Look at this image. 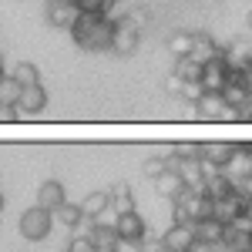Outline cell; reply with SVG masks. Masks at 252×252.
Returning <instances> with one entry per match:
<instances>
[{
	"instance_id": "cell-21",
	"label": "cell",
	"mask_w": 252,
	"mask_h": 252,
	"mask_svg": "<svg viewBox=\"0 0 252 252\" xmlns=\"http://www.w3.org/2000/svg\"><path fill=\"white\" fill-rule=\"evenodd\" d=\"M20 97V84L10 74H0V104H17Z\"/></svg>"
},
{
	"instance_id": "cell-8",
	"label": "cell",
	"mask_w": 252,
	"mask_h": 252,
	"mask_svg": "<svg viewBox=\"0 0 252 252\" xmlns=\"http://www.w3.org/2000/svg\"><path fill=\"white\" fill-rule=\"evenodd\" d=\"M74 20H78V7H74V0H47V24L71 31Z\"/></svg>"
},
{
	"instance_id": "cell-1",
	"label": "cell",
	"mask_w": 252,
	"mask_h": 252,
	"mask_svg": "<svg viewBox=\"0 0 252 252\" xmlns=\"http://www.w3.org/2000/svg\"><path fill=\"white\" fill-rule=\"evenodd\" d=\"M111 31L115 20L108 14H78V20L71 24V37L84 51H111Z\"/></svg>"
},
{
	"instance_id": "cell-28",
	"label": "cell",
	"mask_w": 252,
	"mask_h": 252,
	"mask_svg": "<svg viewBox=\"0 0 252 252\" xmlns=\"http://www.w3.org/2000/svg\"><path fill=\"white\" fill-rule=\"evenodd\" d=\"M97 252H115V249H97Z\"/></svg>"
},
{
	"instance_id": "cell-10",
	"label": "cell",
	"mask_w": 252,
	"mask_h": 252,
	"mask_svg": "<svg viewBox=\"0 0 252 252\" xmlns=\"http://www.w3.org/2000/svg\"><path fill=\"white\" fill-rule=\"evenodd\" d=\"M222 235H225V222H219L215 215L195 222V239H198L202 246H215V242H222Z\"/></svg>"
},
{
	"instance_id": "cell-27",
	"label": "cell",
	"mask_w": 252,
	"mask_h": 252,
	"mask_svg": "<svg viewBox=\"0 0 252 252\" xmlns=\"http://www.w3.org/2000/svg\"><path fill=\"white\" fill-rule=\"evenodd\" d=\"M155 252H175V249H165V246H158V249Z\"/></svg>"
},
{
	"instance_id": "cell-4",
	"label": "cell",
	"mask_w": 252,
	"mask_h": 252,
	"mask_svg": "<svg viewBox=\"0 0 252 252\" xmlns=\"http://www.w3.org/2000/svg\"><path fill=\"white\" fill-rule=\"evenodd\" d=\"M195 222H172V229L165 232L161 246L165 249H175V252H192L195 249Z\"/></svg>"
},
{
	"instance_id": "cell-31",
	"label": "cell",
	"mask_w": 252,
	"mask_h": 252,
	"mask_svg": "<svg viewBox=\"0 0 252 252\" xmlns=\"http://www.w3.org/2000/svg\"><path fill=\"white\" fill-rule=\"evenodd\" d=\"M111 3H121V0H111Z\"/></svg>"
},
{
	"instance_id": "cell-29",
	"label": "cell",
	"mask_w": 252,
	"mask_h": 252,
	"mask_svg": "<svg viewBox=\"0 0 252 252\" xmlns=\"http://www.w3.org/2000/svg\"><path fill=\"white\" fill-rule=\"evenodd\" d=\"M0 209H3V195H0Z\"/></svg>"
},
{
	"instance_id": "cell-24",
	"label": "cell",
	"mask_w": 252,
	"mask_h": 252,
	"mask_svg": "<svg viewBox=\"0 0 252 252\" xmlns=\"http://www.w3.org/2000/svg\"><path fill=\"white\" fill-rule=\"evenodd\" d=\"M67 252H97V246L91 242V235H81V239H74L67 246Z\"/></svg>"
},
{
	"instance_id": "cell-17",
	"label": "cell",
	"mask_w": 252,
	"mask_h": 252,
	"mask_svg": "<svg viewBox=\"0 0 252 252\" xmlns=\"http://www.w3.org/2000/svg\"><path fill=\"white\" fill-rule=\"evenodd\" d=\"M54 219H58L61 225H67V229H74L84 222V212H81V202L78 205H67V202H61L58 209H54Z\"/></svg>"
},
{
	"instance_id": "cell-26",
	"label": "cell",
	"mask_w": 252,
	"mask_h": 252,
	"mask_svg": "<svg viewBox=\"0 0 252 252\" xmlns=\"http://www.w3.org/2000/svg\"><path fill=\"white\" fill-rule=\"evenodd\" d=\"M246 67H249V71H252V54H249V58H246Z\"/></svg>"
},
{
	"instance_id": "cell-9",
	"label": "cell",
	"mask_w": 252,
	"mask_h": 252,
	"mask_svg": "<svg viewBox=\"0 0 252 252\" xmlns=\"http://www.w3.org/2000/svg\"><path fill=\"white\" fill-rule=\"evenodd\" d=\"M20 111L24 115H37V111H44L47 108V91H44V84H27V88H20V97H17Z\"/></svg>"
},
{
	"instance_id": "cell-15",
	"label": "cell",
	"mask_w": 252,
	"mask_h": 252,
	"mask_svg": "<svg viewBox=\"0 0 252 252\" xmlns=\"http://www.w3.org/2000/svg\"><path fill=\"white\" fill-rule=\"evenodd\" d=\"M192 58H198L202 64L209 58H219V47H215V40L205 34V31H198V34H192Z\"/></svg>"
},
{
	"instance_id": "cell-12",
	"label": "cell",
	"mask_w": 252,
	"mask_h": 252,
	"mask_svg": "<svg viewBox=\"0 0 252 252\" xmlns=\"http://www.w3.org/2000/svg\"><path fill=\"white\" fill-rule=\"evenodd\" d=\"M182 189H185V178L178 172H172V168H165L161 175H155V192L161 195V198H175Z\"/></svg>"
},
{
	"instance_id": "cell-3",
	"label": "cell",
	"mask_w": 252,
	"mask_h": 252,
	"mask_svg": "<svg viewBox=\"0 0 252 252\" xmlns=\"http://www.w3.org/2000/svg\"><path fill=\"white\" fill-rule=\"evenodd\" d=\"M51 225H54V212L44 209V205H31V209H24V215H20V222H17L20 235H24L27 242H40V239H47V235H51Z\"/></svg>"
},
{
	"instance_id": "cell-30",
	"label": "cell",
	"mask_w": 252,
	"mask_h": 252,
	"mask_svg": "<svg viewBox=\"0 0 252 252\" xmlns=\"http://www.w3.org/2000/svg\"><path fill=\"white\" fill-rule=\"evenodd\" d=\"M249 27H252V14H249Z\"/></svg>"
},
{
	"instance_id": "cell-14",
	"label": "cell",
	"mask_w": 252,
	"mask_h": 252,
	"mask_svg": "<svg viewBox=\"0 0 252 252\" xmlns=\"http://www.w3.org/2000/svg\"><path fill=\"white\" fill-rule=\"evenodd\" d=\"M202 67H205V64L189 54V58H178V64H175V74L185 81V84H198V81H202Z\"/></svg>"
},
{
	"instance_id": "cell-25",
	"label": "cell",
	"mask_w": 252,
	"mask_h": 252,
	"mask_svg": "<svg viewBox=\"0 0 252 252\" xmlns=\"http://www.w3.org/2000/svg\"><path fill=\"white\" fill-rule=\"evenodd\" d=\"M145 172L152 175V178L161 175V172H165V158H148V161H145Z\"/></svg>"
},
{
	"instance_id": "cell-22",
	"label": "cell",
	"mask_w": 252,
	"mask_h": 252,
	"mask_svg": "<svg viewBox=\"0 0 252 252\" xmlns=\"http://www.w3.org/2000/svg\"><path fill=\"white\" fill-rule=\"evenodd\" d=\"M168 51H172L175 58H189V54H192V34H172Z\"/></svg>"
},
{
	"instance_id": "cell-13",
	"label": "cell",
	"mask_w": 252,
	"mask_h": 252,
	"mask_svg": "<svg viewBox=\"0 0 252 252\" xmlns=\"http://www.w3.org/2000/svg\"><path fill=\"white\" fill-rule=\"evenodd\" d=\"M81 212H84V219H97V215L111 212V192H91L81 202Z\"/></svg>"
},
{
	"instance_id": "cell-5",
	"label": "cell",
	"mask_w": 252,
	"mask_h": 252,
	"mask_svg": "<svg viewBox=\"0 0 252 252\" xmlns=\"http://www.w3.org/2000/svg\"><path fill=\"white\" fill-rule=\"evenodd\" d=\"M225 78H229V61L222 58H209L205 61V67H202V91H222L225 88Z\"/></svg>"
},
{
	"instance_id": "cell-16",
	"label": "cell",
	"mask_w": 252,
	"mask_h": 252,
	"mask_svg": "<svg viewBox=\"0 0 252 252\" xmlns=\"http://www.w3.org/2000/svg\"><path fill=\"white\" fill-rule=\"evenodd\" d=\"M91 242H94L97 249H115V242H118V229H115V222L111 225H101L94 219V229H91Z\"/></svg>"
},
{
	"instance_id": "cell-19",
	"label": "cell",
	"mask_w": 252,
	"mask_h": 252,
	"mask_svg": "<svg viewBox=\"0 0 252 252\" xmlns=\"http://www.w3.org/2000/svg\"><path fill=\"white\" fill-rule=\"evenodd\" d=\"M131 209H135L131 189H128V185H115V189H111V212L121 215V212H131Z\"/></svg>"
},
{
	"instance_id": "cell-11",
	"label": "cell",
	"mask_w": 252,
	"mask_h": 252,
	"mask_svg": "<svg viewBox=\"0 0 252 252\" xmlns=\"http://www.w3.org/2000/svg\"><path fill=\"white\" fill-rule=\"evenodd\" d=\"M61 202H67V195H64V185L61 182H54V178H47V182H40L37 189V205H44V209H58Z\"/></svg>"
},
{
	"instance_id": "cell-6",
	"label": "cell",
	"mask_w": 252,
	"mask_h": 252,
	"mask_svg": "<svg viewBox=\"0 0 252 252\" xmlns=\"http://www.w3.org/2000/svg\"><path fill=\"white\" fill-rule=\"evenodd\" d=\"M198 158H202V165H212V168H229V161L235 158V145H225V141L202 145V148H198Z\"/></svg>"
},
{
	"instance_id": "cell-20",
	"label": "cell",
	"mask_w": 252,
	"mask_h": 252,
	"mask_svg": "<svg viewBox=\"0 0 252 252\" xmlns=\"http://www.w3.org/2000/svg\"><path fill=\"white\" fill-rule=\"evenodd\" d=\"M10 78L17 81L20 88H27V84H37V81H40V74H37V67H34L31 61H20L17 67L10 71Z\"/></svg>"
},
{
	"instance_id": "cell-2",
	"label": "cell",
	"mask_w": 252,
	"mask_h": 252,
	"mask_svg": "<svg viewBox=\"0 0 252 252\" xmlns=\"http://www.w3.org/2000/svg\"><path fill=\"white\" fill-rule=\"evenodd\" d=\"M141 20H145V10H135L131 17H118L115 20V31H111V54H118V58L135 54L138 37H141Z\"/></svg>"
},
{
	"instance_id": "cell-7",
	"label": "cell",
	"mask_w": 252,
	"mask_h": 252,
	"mask_svg": "<svg viewBox=\"0 0 252 252\" xmlns=\"http://www.w3.org/2000/svg\"><path fill=\"white\" fill-rule=\"evenodd\" d=\"M115 229H118V235L121 239H131V242H145V219L131 209V212H121V215H115Z\"/></svg>"
},
{
	"instance_id": "cell-18",
	"label": "cell",
	"mask_w": 252,
	"mask_h": 252,
	"mask_svg": "<svg viewBox=\"0 0 252 252\" xmlns=\"http://www.w3.org/2000/svg\"><path fill=\"white\" fill-rule=\"evenodd\" d=\"M225 104H232V108H242V101L249 97V88L242 84V81H225V88L219 91Z\"/></svg>"
},
{
	"instance_id": "cell-23",
	"label": "cell",
	"mask_w": 252,
	"mask_h": 252,
	"mask_svg": "<svg viewBox=\"0 0 252 252\" xmlns=\"http://www.w3.org/2000/svg\"><path fill=\"white\" fill-rule=\"evenodd\" d=\"M78 14H108L111 0H74Z\"/></svg>"
}]
</instances>
